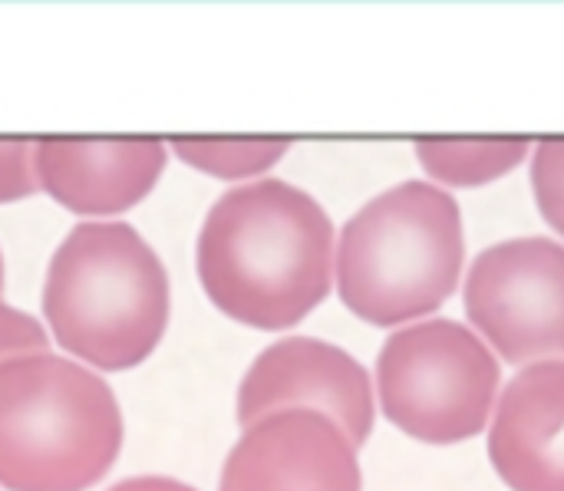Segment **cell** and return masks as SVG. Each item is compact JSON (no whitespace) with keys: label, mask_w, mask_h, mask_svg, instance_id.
<instances>
[{"label":"cell","mask_w":564,"mask_h":491,"mask_svg":"<svg viewBox=\"0 0 564 491\" xmlns=\"http://www.w3.org/2000/svg\"><path fill=\"white\" fill-rule=\"evenodd\" d=\"M198 277L228 317L258 330L294 327L330 294L334 225L281 178L238 185L202 225Z\"/></svg>","instance_id":"1"},{"label":"cell","mask_w":564,"mask_h":491,"mask_svg":"<svg viewBox=\"0 0 564 491\" xmlns=\"http://www.w3.org/2000/svg\"><path fill=\"white\" fill-rule=\"evenodd\" d=\"M43 314L66 353L99 370H129L165 334L169 274L132 225L83 221L46 268Z\"/></svg>","instance_id":"2"},{"label":"cell","mask_w":564,"mask_h":491,"mask_svg":"<svg viewBox=\"0 0 564 491\" xmlns=\"http://www.w3.org/2000/svg\"><path fill=\"white\" fill-rule=\"evenodd\" d=\"M122 446V413L106 380L56 353L0 363V485L83 491Z\"/></svg>","instance_id":"3"},{"label":"cell","mask_w":564,"mask_h":491,"mask_svg":"<svg viewBox=\"0 0 564 491\" xmlns=\"http://www.w3.org/2000/svg\"><path fill=\"white\" fill-rule=\"evenodd\" d=\"M463 215L449 192L403 182L367 201L337 244L340 301L373 327L433 314L459 284Z\"/></svg>","instance_id":"4"},{"label":"cell","mask_w":564,"mask_h":491,"mask_svg":"<svg viewBox=\"0 0 564 491\" xmlns=\"http://www.w3.org/2000/svg\"><path fill=\"white\" fill-rule=\"evenodd\" d=\"M499 380V360L456 320L403 327L377 357L383 416L433 446L479 436L496 410Z\"/></svg>","instance_id":"5"},{"label":"cell","mask_w":564,"mask_h":491,"mask_svg":"<svg viewBox=\"0 0 564 491\" xmlns=\"http://www.w3.org/2000/svg\"><path fill=\"white\" fill-rule=\"evenodd\" d=\"M473 327L509 363L564 360V248L516 238L482 251L466 277Z\"/></svg>","instance_id":"6"},{"label":"cell","mask_w":564,"mask_h":491,"mask_svg":"<svg viewBox=\"0 0 564 491\" xmlns=\"http://www.w3.org/2000/svg\"><path fill=\"white\" fill-rule=\"evenodd\" d=\"M314 410L340 426L360 449L373 429V390L367 370L340 347L314 337H288L268 347L241 380L238 423L284 413Z\"/></svg>","instance_id":"7"},{"label":"cell","mask_w":564,"mask_h":491,"mask_svg":"<svg viewBox=\"0 0 564 491\" xmlns=\"http://www.w3.org/2000/svg\"><path fill=\"white\" fill-rule=\"evenodd\" d=\"M218 491H360L357 446L314 410L271 413L228 452Z\"/></svg>","instance_id":"8"},{"label":"cell","mask_w":564,"mask_h":491,"mask_svg":"<svg viewBox=\"0 0 564 491\" xmlns=\"http://www.w3.org/2000/svg\"><path fill=\"white\" fill-rule=\"evenodd\" d=\"M40 185L76 215H116L142 201L165 168L162 139H36Z\"/></svg>","instance_id":"9"},{"label":"cell","mask_w":564,"mask_h":491,"mask_svg":"<svg viewBox=\"0 0 564 491\" xmlns=\"http://www.w3.org/2000/svg\"><path fill=\"white\" fill-rule=\"evenodd\" d=\"M489 459L512 491H564V360L532 363L502 390Z\"/></svg>","instance_id":"10"},{"label":"cell","mask_w":564,"mask_h":491,"mask_svg":"<svg viewBox=\"0 0 564 491\" xmlns=\"http://www.w3.org/2000/svg\"><path fill=\"white\" fill-rule=\"evenodd\" d=\"M529 139H416V159L446 185L476 188L509 175L525 155Z\"/></svg>","instance_id":"11"},{"label":"cell","mask_w":564,"mask_h":491,"mask_svg":"<svg viewBox=\"0 0 564 491\" xmlns=\"http://www.w3.org/2000/svg\"><path fill=\"white\" fill-rule=\"evenodd\" d=\"M175 152L195 168L215 178H245L271 168L291 145V139H215V135H175Z\"/></svg>","instance_id":"12"},{"label":"cell","mask_w":564,"mask_h":491,"mask_svg":"<svg viewBox=\"0 0 564 491\" xmlns=\"http://www.w3.org/2000/svg\"><path fill=\"white\" fill-rule=\"evenodd\" d=\"M532 188L545 221L564 234V139H542L532 162Z\"/></svg>","instance_id":"13"},{"label":"cell","mask_w":564,"mask_h":491,"mask_svg":"<svg viewBox=\"0 0 564 491\" xmlns=\"http://www.w3.org/2000/svg\"><path fill=\"white\" fill-rule=\"evenodd\" d=\"M33 152L36 139H0V201H17L40 188Z\"/></svg>","instance_id":"14"},{"label":"cell","mask_w":564,"mask_h":491,"mask_svg":"<svg viewBox=\"0 0 564 491\" xmlns=\"http://www.w3.org/2000/svg\"><path fill=\"white\" fill-rule=\"evenodd\" d=\"M46 350V330L23 310L0 301V363L23 353H43Z\"/></svg>","instance_id":"15"},{"label":"cell","mask_w":564,"mask_h":491,"mask_svg":"<svg viewBox=\"0 0 564 491\" xmlns=\"http://www.w3.org/2000/svg\"><path fill=\"white\" fill-rule=\"evenodd\" d=\"M109 491H198L185 482L165 479V476H139V479H126L119 485H112Z\"/></svg>","instance_id":"16"},{"label":"cell","mask_w":564,"mask_h":491,"mask_svg":"<svg viewBox=\"0 0 564 491\" xmlns=\"http://www.w3.org/2000/svg\"><path fill=\"white\" fill-rule=\"evenodd\" d=\"M0 291H3V258H0Z\"/></svg>","instance_id":"17"}]
</instances>
